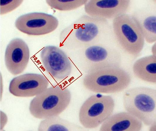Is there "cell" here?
<instances>
[{
    "label": "cell",
    "mask_w": 156,
    "mask_h": 131,
    "mask_svg": "<svg viewBox=\"0 0 156 131\" xmlns=\"http://www.w3.org/2000/svg\"><path fill=\"white\" fill-rule=\"evenodd\" d=\"M133 71L135 76L144 81L156 83V56L152 55L137 60L134 63Z\"/></svg>",
    "instance_id": "obj_15"
},
{
    "label": "cell",
    "mask_w": 156,
    "mask_h": 131,
    "mask_svg": "<svg viewBox=\"0 0 156 131\" xmlns=\"http://www.w3.org/2000/svg\"><path fill=\"white\" fill-rule=\"evenodd\" d=\"M16 28L20 31L30 35L39 36L50 33L59 25L53 16L42 12H32L22 15L16 19Z\"/></svg>",
    "instance_id": "obj_9"
},
{
    "label": "cell",
    "mask_w": 156,
    "mask_h": 131,
    "mask_svg": "<svg viewBox=\"0 0 156 131\" xmlns=\"http://www.w3.org/2000/svg\"><path fill=\"white\" fill-rule=\"evenodd\" d=\"M151 52L152 53V55L156 56V43H155L152 46L151 48Z\"/></svg>",
    "instance_id": "obj_19"
},
{
    "label": "cell",
    "mask_w": 156,
    "mask_h": 131,
    "mask_svg": "<svg viewBox=\"0 0 156 131\" xmlns=\"http://www.w3.org/2000/svg\"><path fill=\"white\" fill-rule=\"evenodd\" d=\"M142 122L129 112H121L111 115L101 125L100 131H139Z\"/></svg>",
    "instance_id": "obj_14"
},
{
    "label": "cell",
    "mask_w": 156,
    "mask_h": 131,
    "mask_svg": "<svg viewBox=\"0 0 156 131\" xmlns=\"http://www.w3.org/2000/svg\"><path fill=\"white\" fill-rule=\"evenodd\" d=\"M150 1L146 5L134 11L131 14L138 24L145 40L152 44L156 41V2Z\"/></svg>",
    "instance_id": "obj_13"
},
{
    "label": "cell",
    "mask_w": 156,
    "mask_h": 131,
    "mask_svg": "<svg viewBox=\"0 0 156 131\" xmlns=\"http://www.w3.org/2000/svg\"><path fill=\"white\" fill-rule=\"evenodd\" d=\"M40 57L45 69L54 79L63 81L70 75L72 63L66 54L58 47H45L41 51Z\"/></svg>",
    "instance_id": "obj_8"
},
{
    "label": "cell",
    "mask_w": 156,
    "mask_h": 131,
    "mask_svg": "<svg viewBox=\"0 0 156 131\" xmlns=\"http://www.w3.org/2000/svg\"><path fill=\"white\" fill-rule=\"evenodd\" d=\"M112 28L116 41L121 49L130 56H138L143 48L145 40L131 14L125 13L114 18Z\"/></svg>",
    "instance_id": "obj_5"
},
{
    "label": "cell",
    "mask_w": 156,
    "mask_h": 131,
    "mask_svg": "<svg viewBox=\"0 0 156 131\" xmlns=\"http://www.w3.org/2000/svg\"><path fill=\"white\" fill-rule=\"evenodd\" d=\"M71 94L61 85L48 87L31 101L29 110L34 117L40 119L59 115L69 105Z\"/></svg>",
    "instance_id": "obj_3"
},
{
    "label": "cell",
    "mask_w": 156,
    "mask_h": 131,
    "mask_svg": "<svg viewBox=\"0 0 156 131\" xmlns=\"http://www.w3.org/2000/svg\"><path fill=\"white\" fill-rule=\"evenodd\" d=\"M131 80L127 71L119 67L104 68L86 73L82 83L84 87L91 92L112 94L126 89Z\"/></svg>",
    "instance_id": "obj_2"
},
{
    "label": "cell",
    "mask_w": 156,
    "mask_h": 131,
    "mask_svg": "<svg viewBox=\"0 0 156 131\" xmlns=\"http://www.w3.org/2000/svg\"><path fill=\"white\" fill-rule=\"evenodd\" d=\"M78 50V60L86 73L105 68L120 67V52L115 47L104 42Z\"/></svg>",
    "instance_id": "obj_6"
},
{
    "label": "cell",
    "mask_w": 156,
    "mask_h": 131,
    "mask_svg": "<svg viewBox=\"0 0 156 131\" xmlns=\"http://www.w3.org/2000/svg\"><path fill=\"white\" fill-rule=\"evenodd\" d=\"M130 5L129 0H90L84 9L88 15L108 20L127 13Z\"/></svg>",
    "instance_id": "obj_12"
},
{
    "label": "cell",
    "mask_w": 156,
    "mask_h": 131,
    "mask_svg": "<svg viewBox=\"0 0 156 131\" xmlns=\"http://www.w3.org/2000/svg\"><path fill=\"white\" fill-rule=\"evenodd\" d=\"M88 0H47V4L51 8L61 11L77 9L88 2Z\"/></svg>",
    "instance_id": "obj_17"
},
{
    "label": "cell",
    "mask_w": 156,
    "mask_h": 131,
    "mask_svg": "<svg viewBox=\"0 0 156 131\" xmlns=\"http://www.w3.org/2000/svg\"><path fill=\"white\" fill-rule=\"evenodd\" d=\"M22 0H1L0 15L6 14L14 10L23 2Z\"/></svg>",
    "instance_id": "obj_18"
},
{
    "label": "cell",
    "mask_w": 156,
    "mask_h": 131,
    "mask_svg": "<svg viewBox=\"0 0 156 131\" xmlns=\"http://www.w3.org/2000/svg\"><path fill=\"white\" fill-rule=\"evenodd\" d=\"M114 107V100L111 96L99 93L92 95L84 101L80 108V123L85 129L97 127L112 115Z\"/></svg>",
    "instance_id": "obj_7"
},
{
    "label": "cell",
    "mask_w": 156,
    "mask_h": 131,
    "mask_svg": "<svg viewBox=\"0 0 156 131\" xmlns=\"http://www.w3.org/2000/svg\"><path fill=\"white\" fill-rule=\"evenodd\" d=\"M49 83L48 79L43 75L27 73L13 78L10 82L9 89L16 97H33L43 91Z\"/></svg>",
    "instance_id": "obj_10"
},
{
    "label": "cell",
    "mask_w": 156,
    "mask_h": 131,
    "mask_svg": "<svg viewBox=\"0 0 156 131\" xmlns=\"http://www.w3.org/2000/svg\"><path fill=\"white\" fill-rule=\"evenodd\" d=\"M123 105L127 112L149 126L156 122V90L139 87L126 90L123 96Z\"/></svg>",
    "instance_id": "obj_4"
},
{
    "label": "cell",
    "mask_w": 156,
    "mask_h": 131,
    "mask_svg": "<svg viewBox=\"0 0 156 131\" xmlns=\"http://www.w3.org/2000/svg\"><path fill=\"white\" fill-rule=\"evenodd\" d=\"M112 28L108 20L84 15L61 31L60 44L68 50H77L103 43Z\"/></svg>",
    "instance_id": "obj_1"
},
{
    "label": "cell",
    "mask_w": 156,
    "mask_h": 131,
    "mask_svg": "<svg viewBox=\"0 0 156 131\" xmlns=\"http://www.w3.org/2000/svg\"><path fill=\"white\" fill-rule=\"evenodd\" d=\"M30 58V51L26 43L22 39L14 38L7 45L5 52L6 67L12 74L22 73L26 68Z\"/></svg>",
    "instance_id": "obj_11"
},
{
    "label": "cell",
    "mask_w": 156,
    "mask_h": 131,
    "mask_svg": "<svg viewBox=\"0 0 156 131\" xmlns=\"http://www.w3.org/2000/svg\"><path fill=\"white\" fill-rule=\"evenodd\" d=\"M86 129L60 117L59 115L43 119L38 126V131H85Z\"/></svg>",
    "instance_id": "obj_16"
}]
</instances>
